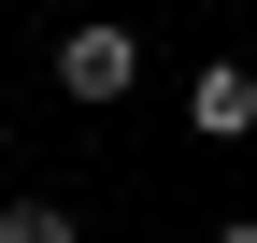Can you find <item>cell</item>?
Masks as SVG:
<instances>
[{
    "label": "cell",
    "mask_w": 257,
    "mask_h": 243,
    "mask_svg": "<svg viewBox=\"0 0 257 243\" xmlns=\"http://www.w3.org/2000/svg\"><path fill=\"white\" fill-rule=\"evenodd\" d=\"M0 243H86V229L57 215V200H0Z\"/></svg>",
    "instance_id": "3957f363"
},
{
    "label": "cell",
    "mask_w": 257,
    "mask_h": 243,
    "mask_svg": "<svg viewBox=\"0 0 257 243\" xmlns=\"http://www.w3.org/2000/svg\"><path fill=\"white\" fill-rule=\"evenodd\" d=\"M143 86V29H114V15H86V29H57V100H128Z\"/></svg>",
    "instance_id": "6da1fadb"
},
{
    "label": "cell",
    "mask_w": 257,
    "mask_h": 243,
    "mask_svg": "<svg viewBox=\"0 0 257 243\" xmlns=\"http://www.w3.org/2000/svg\"><path fill=\"white\" fill-rule=\"evenodd\" d=\"M214 243H257V215H229V229H214Z\"/></svg>",
    "instance_id": "277c9868"
},
{
    "label": "cell",
    "mask_w": 257,
    "mask_h": 243,
    "mask_svg": "<svg viewBox=\"0 0 257 243\" xmlns=\"http://www.w3.org/2000/svg\"><path fill=\"white\" fill-rule=\"evenodd\" d=\"M186 129H200V143H243L257 129V72H243V57H214V72L186 86Z\"/></svg>",
    "instance_id": "7a4b0ae2"
}]
</instances>
